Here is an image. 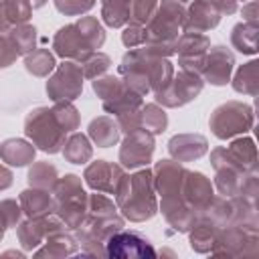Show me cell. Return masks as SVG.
<instances>
[{"label": "cell", "mask_w": 259, "mask_h": 259, "mask_svg": "<svg viewBox=\"0 0 259 259\" xmlns=\"http://www.w3.org/2000/svg\"><path fill=\"white\" fill-rule=\"evenodd\" d=\"M117 71L125 87L144 97L168 85L174 75V65L166 57H158L144 47H136L121 57Z\"/></svg>", "instance_id": "1"}, {"label": "cell", "mask_w": 259, "mask_h": 259, "mask_svg": "<svg viewBox=\"0 0 259 259\" xmlns=\"http://www.w3.org/2000/svg\"><path fill=\"white\" fill-rule=\"evenodd\" d=\"M113 196H115L117 210L130 223L150 221L158 212L154 174L148 166L136 170L134 174H123Z\"/></svg>", "instance_id": "2"}, {"label": "cell", "mask_w": 259, "mask_h": 259, "mask_svg": "<svg viewBox=\"0 0 259 259\" xmlns=\"http://www.w3.org/2000/svg\"><path fill=\"white\" fill-rule=\"evenodd\" d=\"M105 42V28L97 16H81L61 26L53 36V53L63 61L83 63Z\"/></svg>", "instance_id": "3"}, {"label": "cell", "mask_w": 259, "mask_h": 259, "mask_svg": "<svg viewBox=\"0 0 259 259\" xmlns=\"http://www.w3.org/2000/svg\"><path fill=\"white\" fill-rule=\"evenodd\" d=\"M184 16H186V8L178 0L158 2L152 20L146 24V42L142 47L152 55L166 59L176 55V42L184 24Z\"/></svg>", "instance_id": "4"}, {"label": "cell", "mask_w": 259, "mask_h": 259, "mask_svg": "<svg viewBox=\"0 0 259 259\" xmlns=\"http://www.w3.org/2000/svg\"><path fill=\"white\" fill-rule=\"evenodd\" d=\"M55 198V214L65 223L67 229L75 231L87 214L89 194L83 190V180L77 174H65L57 178L51 188Z\"/></svg>", "instance_id": "5"}, {"label": "cell", "mask_w": 259, "mask_h": 259, "mask_svg": "<svg viewBox=\"0 0 259 259\" xmlns=\"http://www.w3.org/2000/svg\"><path fill=\"white\" fill-rule=\"evenodd\" d=\"M123 217L115 214H91L87 212L81 225L75 229V239L83 255H105V241L123 229Z\"/></svg>", "instance_id": "6"}, {"label": "cell", "mask_w": 259, "mask_h": 259, "mask_svg": "<svg viewBox=\"0 0 259 259\" xmlns=\"http://www.w3.org/2000/svg\"><path fill=\"white\" fill-rule=\"evenodd\" d=\"M255 113L249 103L231 99L217 105L208 117V127L219 140H231L237 136H245L253 130Z\"/></svg>", "instance_id": "7"}, {"label": "cell", "mask_w": 259, "mask_h": 259, "mask_svg": "<svg viewBox=\"0 0 259 259\" xmlns=\"http://www.w3.org/2000/svg\"><path fill=\"white\" fill-rule=\"evenodd\" d=\"M24 136L34 148L47 154H59L67 140V132L59 125L49 107H34L24 117Z\"/></svg>", "instance_id": "8"}, {"label": "cell", "mask_w": 259, "mask_h": 259, "mask_svg": "<svg viewBox=\"0 0 259 259\" xmlns=\"http://www.w3.org/2000/svg\"><path fill=\"white\" fill-rule=\"evenodd\" d=\"M259 249V231L257 225L245 223H231L219 229L210 255H227V257H241V255H255Z\"/></svg>", "instance_id": "9"}, {"label": "cell", "mask_w": 259, "mask_h": 259, "mask_svg": "<svg viewBox=\"0 0 259 259\" xmlns=\"http://www.w3.org/2000/svg\"><path fill=\"white\" fill-rule=\"evenodd\" d=\"M202 87H204V81H202L200 73L180 69L178 73L172 75V79L168 81L166 87H162L160 91L154 93V97H156L158 105L176 109V107H184L186 103L194 101L202 93Z\"/></svg>", "instance_id": "10"}, {"label": "cell", "mask_w": 259, "mask_h": 259, "mask_svg": "<svg viewBox=\"0 0 259 259\" xmlns=\"http://www.w3.org/2000/svg\"><path fill=\"white\" fill-rule=\"evenodd\" d=\"M83 67L77 61H63L47 81V95L55 101H75L83 93Z\"/></svg>", "instance_id": "11"}, {"label": "cell", "mask_w": 259, "mask_h": 259, "mask_svg": "<svg viewBox=\"0 0 259 259\" xmlns=\"http://www.w3.org/2000/svg\"><path fill=\"white\" fill-rule=\"evenodd\" d=\"M105 255L113 259H154L158 253L148 237L138 231H117L105 241Z\"/></svg>", "instance_id": "12"}, {"label": "cell", "mask_w": 259, "mask_h": 259, "mask_svg": "<svg viewBox=\"0 0 259 259\" xmlns=\"http://www.w3.org/2000/svg\"><path fill=\"white\" fill-rule=\"evenodd\" d=\"M154 150H156V142L150 132L138 130V132L125 134L119 146V164L127 170L146 168L154 158Z\"/></svg>", "instance_id": "13"}, {"label": "cell", "mask_w": 259, "mask_h": 259, "mask_svg": "<svg viewBox=\"0 0 259 259\" xmlns=\"http://www.w3.org/2000/svg\"><path fill=\"white\" fill-rule=\"evenodd\" d=\"M235 69V55L225 45H210L200 69V77L210 85H227L231 81V73Z\"/></svg>", "instance_id": "14"}, {"label": "cell", "mask_w": 259, "mask_h": 259, "mask_svg": "<svg viewBox=\"0 0 259 259\" xmlns=\"http://www.w3.org/2000/svg\"><path fill=\"white\" fill-rule=\"evenodd\" d=\"M186 172L188 168L182 162L168 160V158L156 162L152 174H154V190L156 194H160V200L182 196V184H184Z\"/></svg>", "instance_id": "15"}, {"label": "cell", "mask_w": 259, "mask_h": 259, "mask_svg": "<svg viewBox=\"0 0 259 259\" xmlns=\"http://www.w3.org/2000/svg\"><path fill=\"white\" fill-rule=\"evenodd\" d=\"M57 229H67V227L55 212L49 217H34V219L26 217V221H20L16 225V237L24 251H34L36 247L42 245L47 235Z\"/></svg>", "instance_id": "16"}, {"label": "cell", "mask_w": 259, "mask_h": 259, "mask_svg": "<svg viewBox=\"0 0 259 259\" xmlns=\"http://www.w3.org/2000/svg\"><path fill=\"white\" fill-rule=\"evenodd\" d=\"M123 174L125 172H123L121 164H113V162H107V160H95V162L85 166L83 180L95 192L113 194Z\"/></svg>", "instance_id": "17"}, {"label": "cell", "mask_w": 259, "mask_h": 259, "mask_svg": "<svg viewBox=\"0 0 259 259\" xmlns=\"http://www.w3.org/2000/svg\"><path fill=\"white\" fill-rule=\"evenodd\" d=\"M210 47V40L206 34H194V32H182L176 42V55H178V67L184 71L200 73L206 51Z\"/></svg>", "instance_id": "18"}, {"label": "cell", "mask_w": 259, "mask_h": 259, "mask_svg": "<svg viewBox=\"0 0 259 259\" xmlns=\"http://www.w3.org/2000/svg\"><path fill=\"white\" fill-rule=\"evenodd\" d=\"M223 14L217 8L214 2L210 0H190V6L186 8L182 32H194V34H204L212 28L219 26Z\"/></svg>", "instance_id": "19"}, {"label": "cell", "mask_w": 259, "mask_h": 259, "mask_svg": "<svg viewBox=\"0 0 259 259\" xmlns=\"http://www.w3.org/2000/svg\"><path fill=\"white\" fill-rule=\"evenodd\" d=\"M212 196H214V192H212L210 178H206L202 172L188 170L186 178H184V184H182V200L192 210H196L200 214L204 210V206L210 202Z\"/></svg>", "instance_id": "20"}, {"label": "cell", "mask_w": 259, "mask_h": 259, "mask_svg": "<svg viewBox=\"0 0 259 259\" xmlns=\"http://www.w3.org/2000/svg\"><path fill=\"white\" fill-rule=\"evenodd\" d=\"M208 152V142L200 134H176L168 140V154L176 162H194Z\"/></svg>", "instance_id": "21"}, {"label": "cell", "mask_w": 259, "mask_h": 259, "mask_svg": "<svg viewBox=\"0 0 259 259\" xmlns=\"http://www.w3.org/2000/svg\"><path fill=\"white\" fill-rule=\"evenodd\" d=\"M79 253L77 239L67 229H57L47 235L40 247L32 251L34 257H49V259H61V257H73Z\"/></svg>", "instance_id": "22"}, {"label": "cell", "mask_w": 259, "mask_h": 259, "mask_svg": "<svg viewBox=\"0 0 259 259\" xmlns=\"http://www.w3.org/2000/svg\"><path fill=\"white\" fill-rule=\"evenodd\" d=\"M18 202L22 208V214H26L28 219L34 217H49L55 212V198L51 190L45 188H34L28 186L26 190H22L18 194Z\"/></svg>", "instance_id": "23"}, {"label": "cell", "mask_w": 259, "mask_h": 259, "mask_svg": "<svg viewBox=\"0 0 259 259\" xmlns=\"http://www.w3.org/2000/svg\"><path fill=\"white\" fill-rule=\"evenodd\" d=\"M36 148L30 140L24 138H8L0 144V160L12 168H22L34 162Z\"/></svg>", "instance_id": "24"}, {"label": "cell", "mask_w": 259, "mask_h": 259, "mask_svg": "<svg viewBox=\"0 0 259 259\" xmlns=\"http://www.w3.org/2000/svg\"><path fill=\"white\" fill-rule=\"evenodd\" d=\"M87 136L89 140L99 146V148H109V146H115L119 142V125L115 121V117L111 115H99V117H93L89 121V127H87Z\"/></svg>", "instance_id": "25"}, {"label": "cell", "mask_w": 259, "mask_h": 259, "mask_svg": "<svg viewBox=\"0 0 259 259\" xmlns=\"http://www.w3.org/2000/svg\"><path fill=\"white\" fill-rule=\"evenodd\" d=\"M32 16V8L24 0H0V32H8L10 28L28 22Z\"/></svg>", "instance_id": "26"}, {"label": "cell", "mask_w": 259, "mask_h": 259, "mask_svg": "<svg viewBox=\"0 0 259 259\" xmlns=\"http://www.w3.org/2000/svg\"><path fill=\"white\" fill-rule=\"evenodd\" d=\"M63 158L71 164H87L93 158V146L89 142V136L79 134V132H71V136H67L63 150H61Z\"/></svg>", "instance_id": "27"}, {"label": "cell", "mask_w": 259, "mask_h": 259, "mask_svg": "<svg viewBox=\"0 0 259 259\" xmlns=\"http://www.w3.org/2000/svg\"><path fill=\"white\" fill-rule=\"evenodd\" d=\"M227 148V154L245 170L253 172L257 170V150H255V142L253 138L249 136H241V138H235Z\"/></svg>", "instance_id": "28"}, {"label": "cell", "mask_w": 259, "mask_h": 259, "mask_svg": "<svg viewBox=\"0 0 259 259\" xmlns=\"http://www.w3.org/2000/svg\"><path fill=\"white\" fill-rule=\"evenodd\" d=\"M231 85L237 93L255 97L259 93V61H249V63L241 65L237 69Z\"/></svg>", "instance_id": "29"}, {"label": "cell", "mask_w": 259, "mask_h": 259, "mask_svg": "<svg viewBox=\"0 0 259 259\" xmlns=\"http://www.w3.org/2000/svg\"><path fill=\"white\" fill-rule=\"evenodd\" d=\"M217 233L219 229L214 225H210L208 221H196L194 227L188 231V245L194 253H210L212 245H214V239H217Z\"/></svg>", "instance_id": "30"}, {"label": "cell", "mask_w": 259, "mask_h": 259, "mask_svg": "<svg viewBox=\"0 0 259 259\" xmlns=\"http://www.w3.org/2000/svg\"><path fill=\"white\" fill-rule=\"evenodd\" d=\"M257 24L253 22H237L231 30V45L243 55L257 53Z\"/></svg>", "instance_id": "31"}, {"label": "cell", "mask_w": 259, "mask_h": 259, "mask_svg": "<svg viewBox=\"0 0 259 259\" xmlns=\"http://www.w3.org/2000/svg\"><path fill=\"white\" fill-rule=\"evenodd\" d=\"M57 67L55 53L49 49H34L28 55H24V69L32 77H49Z\"/></svg>", "instance_id": "32"}, {"label": "cell", "mask_w": 259, "mask_h": 259, "mask_svg": "<svg viewBox=\"0 0 259 259\" xmlns=\"http://www.w3.org/2000/svg\"><path fill=\"white\" fill-rule=\"evenodd\" d=\"M144 105V99L142 95H138L136 91L132 89H123L121 93H117L115 97L107 99V101H101V107L105 113H109L111 117H117V115H123L127 111H134V109H140Z\"/></svg>", "instance_id": "33"}, {"label": "cell", "mask_w": 259, "mask_h": 259, "mask_svg": "<svg viewBox=\"0 0 259 259\" xmlns=\"http://www.w3.org/2000/svg\"><path fill=\"white\" fill-rule=\"evenodd\" d=\"M132 0H101V20L109 28H121L130 22Z\"/></svg>", "instance_id": "34"}, {"label": "cell", "mask_w": 259, "mask_h": 259, "mask_svg": "<svg viewBox=\"0 0 259 259\" xmlns=\"http://www.w3.org/2000/svg\"><path fill=\"white\" fill-rule=\"evenodd\" d=\"M142 130L150 132L152 136H160L166 132L168 127V113L164 111L162 105L154 103H146L142 105Z\"/></svg>", "instance_id": "35"}, {"label": "cell", "mask_w": 259, "mask_h": 259, "mask_svg": "<svg viewBox=\"0 0 259 259\" xmlns=\"http://www.w3.org/2000/svg\"><path fill=\"white\" fill-rule=\"evenodd\" d=\"M57 178H59V170L51 162H32V166L28 168V174H26L28 186L45 188V190H51L53 184L57 182Z\"/></svg>", "instance_id": "36"}, {"label": "cell", "mask_w": 259, "mask_h": 259, "mask_svg": "<svg viewBox=\"0 0 259 259\" xmlns=\"http://www.w3.org/2000/svg\"><path fill=\"white\" fill-rule=\"evenodd\" d=\"M51 111H53L55 119L59 121V125H61L67 134L75 132V130L79 127V123H81L79 109L73 105V101H55V105L51 107Z\"/></svg>", "instance_id": "37"}, {"label": "cell", "mask_w": 259, "mask_h": 259, "mask_svg": "<svg viewBox=\"0 0 259 259\" xmlns=\"http://www.w3.org/2000/svg\"><path fill=\"white\" fill-rule=\"evenodd\" d=\"M8 34H10L12 42L16 45V51H18L20 57H24V55H28L30 51L36 49V28L28 22L10 28Z\"/></svg>", "instance_id": "38"}, {"label": "cell", "mask_w": 259, "mask_h": 259, "mask_svg": "<svg viewBox=\"0 0 259 259\" xmlns=\"http://www.w3.org/2000/svg\"><path fill=\"white\" fill-rule=\"evenodd\" d=\"M91 87H93L95 95L101 101H107V99L115 97L117 93H121L125 89V83H123V79L119 75H105L103 73V75H99V77L93 79Z\"/></svg>", "instance_id": "39"}, {"label": "cell", "mask_w": 259, "mask_h": 259, "mask_svg": "<svg viewBox=\"0 0 259 259\" xmlns=\"http://www.w3.org/2000/svg\"><path fill=\"white\" fill-rule=\"evenodd\" d=\"M158 2L160 0H132V4H130V22L146 26L152 20V16L158 8Z\"/></svg>", "instance_id": "40"}, {"label": "cell", "mask_w": 259, "mask_h": 259, "mask_svg": "<svg viewBox=\"0 0 259 259\" xmlns=\"http://www.w3.org/2000/svg\"><path fill=\"white\" fill-rule=\"evenodd\" d=\"M81 67H83L85 79H95V77L103 75V73L111 67V59H109V55L95 51V53H91V55L81 63Z\"/></svg>", "instance_id": "41"}, {"label": "cell", "mask_w": 259, "mask_h": 259, "mask_svg": "<svg viewBox=\"0 0 259 259\" xmlns=\"http://www.w3.org/2000/svg\"><path fill=\"white\" fill-rule=\"evenodd\" d=\"M97 0H53L55 8L65 16H81L87 14Z\"/></svg>", "instance_id": "42"}, {"label": "cell", "mask_w": 259, "mask_h": 259, "mask_svg": "<svg viewBox=\"0 0 259 259\" xmlns=\"http://www.w3.org/2000/svg\"><path fill=\"white\" fill-rule=\"evenodd\" d=\"M0 214L6 223V229H16V225L22 219V208L20 202H16L14 198H4L0 200Z\"/></svg>", "instance_id": "43"}, {"label": "cell", "mask_w": 259, "mask_h": 259, "mask_svg": "<svg viewBox=\"0 0 259 259\" xmlns=\"http://www.w3.org/2000/svg\"><path fill=\"white\" fill-rule=\"evenodd\" d=\"M121 42H123L127 49L142 47V45L146 42V26L127 22V24L123 26V30H121Z\"/></svg>", "instance_id": "44"}, {"label": "cell", "mask_w": 259, "mask_h": 259, "mask_svg": "<svg viewBox=\"0 0 259 259\" xmlns=\"http://www.w3.org/2000/svg\"><path fill=\"white\" fill-rule=\"evenodd\" d=\"M18 57L20 55H18L16 45L12 42L10 34L8 32H0V69L10 67Z\"/></svg>", "instance_id": "45"}, {"label": "cell", "mask_w": 259, "mask_h": 259, "mask_svg": "<svg viewBox=\"0 0 259 259\" xmlns=\"http://www.w3.org/2000/svg\"><path fill=\"white\" fill-rule=\"evenodd\" d=\"M140 109H142V107H140ZM140 109H134V111H127V113L115 117V121H117V125H119V132L132 134V132L142 130V111H140Z\"/></svg>", "instance_id": "46"}, {"label": "cell", "mask_w": 259, "mask_h": 259, "mask_svg": "<svg viewBox=\"0 0 259 259\" xmlns=\"http://www.w3.org/2000/svg\"><path fill=\"white\" fill-rule=\"evenodd\" d=\"M241 14H243V20L245 22H253V24H257V0H247V4H243V10H241Z\"/></svg>", "instance_id": "47"}, {"label": "cell", "mask_w": 259, "mask_h": 259, "mask_svg": "<svg viewBox=\"0 0 259 259\" xmlns=\"http://www.w3.org/2000/svg\"><path fill=\"white\" fill-rule=\"evenodd\" d=\"M12 182H14L12 170H10L8 166L0 164V192H2V190H8V188L12 186Z\"/></svg>", "instance_id": "48"}, {"label": "cell", "mask_w": 259, "mask_h": 259, "mask_svg": "<svg viewBox=\"0 0 259 259\" xmlns=\"http://www.w3.org/2000/svg\"><path fill=\"white\" fill-rule=\"evenodd\" d=\"M217 4V8L221 10V14H235L237 12V0H210Z\"/></svg>", "instance_id": "49"}, {"label": "cell", "mask_w": 259, "mask_h": 259, "mask_svg": "<svg viewBox=\"0 0 259 259\" xmlns=\"http://www.w3.org/2000/svg\"><path fill=\"white\" fill-rule=\"evenodd\" d=\"M24 2H26V4H28L32 10H36V8H42V6H45L49 0H24Z\"/></svg>", "instance_id": "50"}, {"label": "cell", "mask_w": 259, "mask_h": 259, "mask_svg": "<svg viewBox=\"0 0 259 259\" xmlns=\"http://www.w3.org/2000/svg\"><path fill=\"white\" fill-rule=\"evenodd\" d=\"M4 233H6V223H4V219H2V214H0V243H2V239H4Z\"/></svg>", "instance_id": "51"}, {"label": "cell", "mask_w": 259, "mask_h": 259, "mask_svg": "<svg viewBox=\"0 0 259 259\" xmlns=\"http://www.w3.org/2000/svg\"><path fill=\"white\" fill-rule=\"evenodd\" d=\"M178 2H180V4H184V2H190V0H178Z\"/></svg>", "instance_id": "52"}, {"label": "cell", "mask_w": 259, "mask_h": 259, "mask_svg": "<svg viewBox=\"0 0 259 259\" xmlns=\"http://www.w3.org/2000/svg\"><path fill=\"white\" fill-rule=\"evenodd\" d=\"M237 2H239V0H237ZM241 2H247V0H241Z\"/></svg>", "instance_id": "53"}]
</instances>
